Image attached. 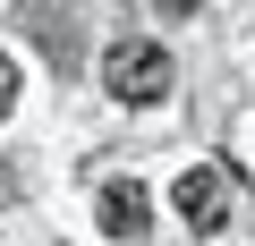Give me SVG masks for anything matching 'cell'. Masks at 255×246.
Returning a JSON list of instances; mask_svg holds the SVG:
<instances>
[{"mask_svg": "<svg viewBox=\"0 0 255 246\" xmlns=\"http://www.w3.org/2000/svg\"><path fill=\"white\" fill-rule=\"evenodd\" d=\"M170 85H179V68H170V51H162L153 34H119V43L102 51V93L128 102V110L170 102Z\"/></svg>", "mask_w": 255, "mask_h": 246, "instance_id": "1", "label": "cell"}, {"mask_svg": "<svg viewBox=\"0 0 255 246\" xmlns=\"http://www.w3.org/2000/svg\"><path fill=\"white\" fill-rule=\"evenodd\" d=\"M17 187H26V178H17L9 162H0V204H17Z\"/></svg>", "mask_w": 255, "mask_h": 246, "instance_id": "5", "label": "cell"}, {"mask_svg": "<svg viewBox=\"0 0 255 246\" xmlns=\"http://www.w3.org/2000/svg\"><path fill=\"white\" fill-rule=\"evenodd\" d=\"M94 221H102V238H111V246H145V229H153V195H145L136 178H102Z\"/></svg>", "mask_w": 255, "mask_h": 246, "instance_id": "3", "label": "cell"}, {"mask_svg": "<svg viewBox=\"0 0 255 246\" xmlns=\"http://www.w3.org/2000/svg\"><path fill=\"white\" fill-rule=\"evenodd\" d=\"M170 204H179V221H187L196 238L230 229V178H221V162H187L179 187H170Z\"/></svg>", "mask_w": 255, "mask_h": 246, "instance_id": "2", "label": "cell"}, {"mask_svg": "<svg viewBox=\"0 0 255 246\" xmlns=\"http://www.w3.org/2000/svg\"><path fill=\"white\" fill-rule=\"evenodd\" d=\"M17 93H26V68H17L9 51H0V119H9V110H17Z\"/></svg>", "mask_w": 255, "mask_h": 246, "instance_id": "4", "label": "cell"}]
</instances>
